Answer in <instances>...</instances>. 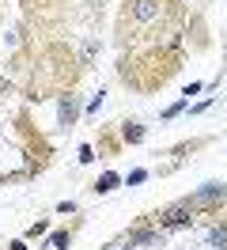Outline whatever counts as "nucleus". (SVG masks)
<instances>
[{
	"mask_svg": "<svg viewBox=\"0 0 227 250\" xmlns=\"http://www.w3.org/2000/svg\"><path fill=\"white\" fill-rule=\"evenodd\" d=\"M114 186H118V174H103V178L95 182V189H99V193H106V189H114Z\"/></svg>",
	"mask_w": 227,
	"mask_h": 250,
	"instance_id": "obj_1",
	"label": "nucleus"
},
{
	"mask_svg": "<svg viewBox=\"0 0 227 250\" xmlns=\"http://www.w3.org/2000/svg\"><path fill=\"white\" fill-rule=\"evenodd\" d=\"M208 239L216 243V247H227V228H216V231H212Z\"/></svg>",
	"mask_w": 227,
	"mask_h": 250,
	"instance_id": "obj_2",
	"label": "nucleus"
}]
</instances>
